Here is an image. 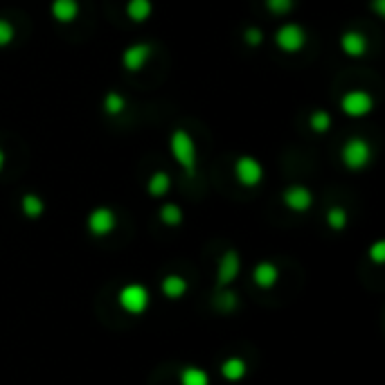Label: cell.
Wrapping results in <instances>:
<instances>
[{"mask_svg": "<svg viewBox=\"0 0 385 385\" xmlns=\"http://www.w3.org/2000/svg\"><path fill=\"white\" fill-rule=\"evenodd\" d=\"M169 151L174 156L176 165L185 171L187 176H196L198 167V147L196 140L189 131L185 129H174L169 136Z\"/></svg>", "mask_w": 385, "mask_h": 385, "instance_id": "obj_1", "label": "cell"}, {"mask_svg": "<svg viewBox=\"0 0 385 385\" xmlns=\"http://www.w3.org/2000/svg\"><path fill=\"white\" fill-rule=\"evenodd\" d=\"M372 158H374L372 144L361 136L347 138L340 147V162L349 171H363L372 162Z\"/></svg>", "mask_w": 385, "mask_h": 385, "instance_id": "obj_2", "label": "cell"}, {"mask_svg": "<svg viewBox=\"0 0 385 385\" xmlns=\"http://www.w3.org/2000/svg\"><path fill=\"white\" fill-rule=\"evenodd\" d=\"M275 45L280 47L284 54H297L306 47V41H309V34L306 30L295 21H286L275 30L273 34Z\"/></svg>", "mask_w": 385, "mask_h": 385, "instance_id": "obj_3", "label": "cell"}, {"mask_svg": "<svg viewBox=\"0 0 385 385\" xmlns=\"http://www.w3.org/2000/svg\"><path fill=\"white\" fill-rule=\"evenodd\" d=\"M233 174H235V180L239 182L242 187L246 189H255L264 182V165L259 162V158L255 156H248V153H244V156H239L235 160L233 165Z\"/></svg>", "mask_w": 385, "mask_h": 385, "instance_id": "obj_4", "label": "cell"}, {"mask_svg": "<svg viewBox=\"0 0 385 385\" xmlns=\"http://www.w3.org/2000/svg\"><path fill=\"white\" fill-rule=\"evenodd\" d=\"M338 106H340L343 115H347V118H352V120H361V118H368V115L374 111L377 102H374V95L368 93L365 88H352L343 95Z\"/></svg>", "mask_w": 385, "mask_h": 385, "instance_id": "obj_5", "label": "cell"}, {"mask_svg": "<svg viewBox=\"0 0 385 385\" xmlns=\"http://www.w3.org/2000/svg\"><path fill=\"white\" fill-rule=\"evenodd\" d=\"M118 304L122 306V311H127L131 315H142L149 309L151 297H149V291L142 284H127V286L120 288Z\"/></svg>", "mask_w": 385, "mask_h": 385, "instance_id": "obj_6", "label": "cell"}, {"mask_svg": "<svg viewBox=\"0 0 385 385\" xmlns=\"http://www.w3.org/2000/svg\"><path fill=\"white\" fill-rule=\"evenodd\" d=\"M86 228H88V233L93 237L104 239L115 233V228H118V214L109 205L93 207L88 212V217H86Z\"/></svg>", "mask_w": 385, "mask_h": 385, "instance_id": "obj_7", "label": "cell"}, {"mask_svg": "<svg viewBox=\"0 0 385 385\" xmlns=\"http://www.w3.org/2000/svg\"><path fill=\"white\" fill-rule=\"evenodd\" d=\"M151 54H153V45L151 43H131L124 47V52H122V68L131 72V74H136V72H142L144 68H147V63L151 61Z\"/></svg>", "mask_w": 385, "mask_h": 385, "instance_id": "obj_8", "label": "cell"}, {"mask_svg": "<svg viewBox=\"0 0 385 385\" xmlns=\"http://www.w3.org/2000/svg\"><path fill=\"white\" fill-rule=\"evenodd\" d=\"M239 271H242V257L233 248L226 250L219 257V264H217V288H226L233 284L237 280Z\"/></svg>", "mask_w": 385, "mask_h": 385, "instance_id": "obj_9", "label": "cell"}, {"mask_svg": "<svg viewBox=\"0 0 385 385\" xmlns=\"http://www.w3.org/2000/svg\"><path fill=\"white\" fill-rule=\"evenodd\" d=\"M282 203L286 210L295 212V214H304L313 205V191L306 185H288L282 191Z\"/></svg>", "mask_w": 385, "mask_h": 385, "instance_id": "obj_10", "label": "cell"}, {"mask_svg": "<svg viewBox=\"0 0 385 385\" xmlns=\"http://www.w3.org/2000/svg\"><path fill=\"white\" fill-rule=\"evenodd\" d=\"M370 50V41L361 30H345L340 34V52L349 59H363Z\"/></svg>", "mask_w": 385, "mask_h": 385, "instance_id": "obj_11", "label": "cell"}, {"mask_svg": "<svg viewBox=\"0 0 385 385\" xmlns=\"http://www.w3.org/2000/svg\"><path fill=\"white\" fill-rule=\"evenodd\" d=\"M81 14L79 0H52L50 3V16L59 25H72Z\"/></svg>", "mask_w": 385, "mask_h": 385, "instance_id": "obj_12", "label": "cell"}, {"mask_svg": "<svg viewBox=\"0 0 385 385\" xmlns=\"http://www.w3.org/2000/svg\"><path fill=\"white\" fill-rule=\"evenodd\" d=\"M253 282H255V286L268 291V288H273L277 282H280V268H277L273 262H259L253 268Z\"/></svg>", "mask_w": 385, "mask_h": 385, "instance_id": "obj_13", "label": "cell"}, {"mask_svg": "<svg viewBox=\"0 0 385 385\" xmlns=\"http://www.w3.org/2000/svg\"><path fill=\"white\" fill-rule=\"evenodd\" d=\"M124 14L131 23L142 25L153 16V0H127L124 5Z\"/></svg>", "mask_w": 385, "mask_h": 385, "instance_id": "obj_14", "label": "cell"}, {"mask_svg": "<svg viewBox=\"0 0 385 385\" xmlns=\"http://www.w3.org/2000/svg\"><path fill=\"white\" fill-rule=\"evenodd\" d=\"M171 191V176L167 174L165 169L153 171L147 180V194L151 198H165Z\"/></svg>", "mask_w": 385, "mask_h": 385, "instance_id": "obj_15", "label": "cell"}, {"mask_svg": "<svg viewBox=\"0 0 385 385\" xmlns=\"http://www.w3.org/2000/svg\"><path fill=\"white\" fill-rule=\"evenodd\" d=\"M21 212H23V217L30 221L41 219L45 214V201L38 194H34V191H25L21 196Z\"/></svg>", "mask_w": 385, "mask_h": 385, "instance_id": "obj_16", "label": "cell"}, {"mask_svg": "<svg viewBox=\"0 0 385 385\" xmlns=\"http://www.w3.org/2000/svg\"><path fill=\"white\" fill-rule=\"evenodd\" d=\"M248 374V365L244 359H239V356H233V359H226L221 363V377H223L228 383H237L242 381Z\"/></svg>", "mask_w": 385, "mask_h": 385, "instance_id": "obj_17", "label": "cell"}, {"mask_svg": "<svg viewBox=\"0 0 385 385\" xmlns=\"http://www.w3.org/2000/svg\"><path fill=\"white\" fill-rule=\"evenodd\" d=\"M187 288H189L187 280L180 275H167L160 284V291L167 300H180V297L187 293Z\"/></svg>", "mask_w": 385, "mask_h": 385, "instance_id": "obj_18", "label": "cell"}, {"mask_svg": "<svg viewBox=\"0 0 385 385\" xmlns=\"http://www.w3.org/2000/svg\"><path fill=\"white\" fill-rule=\"evenodd\" d=\"M102 109H104L106 115H111V118H120V115L127 113L129 102H127V97H124L122 93L109 91L104 95V100H102Z\"/></svg>", "mask_w": 385, "mask_h": 385, "instance_id": "obj_19", "label": "cell"}, {"mask_svg": "<svg viewBox=\"0 0 385 385\" xmlns=\"http://www.w3.org/2000/svg\"><path fill=\"white\" fill-rule=\"evenodd\" d=\"M333 127V118L331 113L327 109H315L311 115H309V129L317 136H324V133H329Z\"/></svg>", "mask_w": 385, "mask_h": 385, "instance_id": "obj_20", "label": "cell"}, {"mask_svg": "<svg viewBox=\"0 0 385 385\" xmlns=\"http://www.w3.org/2000/svg\"><path fill=\"white\" fill-rule=\"evenodd\" d=\"M178 381L180 385H210V374L196 368V365H187V368L180 370Z\"/></svg>", "mask_w": 385, "mask_h": 385, "instance_id": "obj_21", "label": "cell"}, {"mask_svg": "<svg viewBox=\"0 0 385 385\" xmlns=\"http://www.w3.org/2000/svg\"><path fill=\"white\" fill-rule=\"evenodd\" d=\"M324 221L331 230H336V233H343V230L347 228V223H349V214L343 205H333V207L327 210Z\"/></svg>", "mask_w": 385, "mask_h": 385, "instance_id": "obj_22", "label": "cell"}, {"mask_svg": "<svg viewBox=\"0 0 385 385\" xmlns=\"http://www.w3.org/2000/svg\"><path fill=\"white\" fill-rule=\"evenodd\" d=\"M158 217H160V223L167 226V228H178L182 223V219H185L180 205H176V203H165L160 207Z\"/></svg>", "mask_w": 385, "mask_h": 385, "instance_id": "obj_23", "label": "cell"}, {"mask_svg": "<svg viewBox=\"0 0 385 385\" xmlns=\"http://www.w3.org/2000/svg\"><path fill=\"white\" fill-rule=\"evenodd\" d=\"M264 7L273 16H286L295 9V0H264Z\"/></svg>", "mask_w": 385, "mask_h": 385, "instance_id": "obj_24", "label": "cell"}, {"mask_svg": "<svg viewBox=\"0 0 385 385\" xmlns=\"http://www.w3.org/2000/svg\"><path fill=\"white\" fill-rule=\"evenodd\" d=\"M16 41V27L9 18L0 16V47H7Z\"/></svg>", "mask_w": 385, "mask_h": 385, "instance_id": "obj_25", "label": "cell"}, {"mask_svg": "<svg viewBox=\"0 0 385 385\" xmlns=\"http://www.w3.org/2000/svg\"><path fill=\"white\" fill-rule=\"evenodd\" d=\"M264 38H266L264 30H262V27H257V25H250V27H246V30H244V43L248 47H259L264 43Z\"/></svg>", "mask_w": 385, "mask_h": 385, "instance_id": "obj_26", "label": "cell"}, {"mask_svg": "<svg viewBox=\"0 0 385 385\" xmlns=\"http://www.w3.org/2000/svg\"><path fill=\"white\" fill-rule=\"evenodd\" d=\"M368 257L374 264H383L385 262V244L383 242H374L368 250Z\"/></svg>", "mask_w": 385, "mask_h": 385, "instance_id": "obj_27", "label": "cell"}, {"mask_svg": "<svg viewBox=\"0 0 385 385\" xmlns=\"http://www.w3.org/2000/svg\"><path fill=\"white\" fill-rule=\"evenodd\" d=\"M372 5H374V9H377V14H379V16H383V14H385V0H374Z\"/></svg>", "mask_w": 385, "mask_h": 385, "instance_id": "obj_28", "label": "cell"}, {"mask_svg": "<svg viewBox=\"0 0 385 385\" xmlns=\"http://www.w3.org/2000/svg\"><path fill=\"white\" fill-rule=\"evenodd\" d=\"M5 165H7V153H5V149H3V144H0V171L5 169Z\"/></svg>", "mask_w": 385, "mask_h": 385, "instance_id": "obj_29", "label": "cell"}]
</instances>
